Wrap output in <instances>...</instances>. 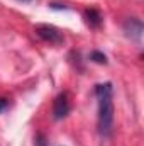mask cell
I'll list each match as a JSON object with an SVG mask.
<instances>
[{
	"mask_svg": "<svg viewBox=\"0 0 144 146\" xmlns=\"http://www.w3.org/2000/svg\"><path fill=\"white\" fill-rule=\"evenodd\" d=\"M95 95L98 99V133L107 138L112 134L114 124V102H112V83L95 85Z\"/></svg>",
	"mask_w": 144,
	"mask_h": 146,
	"instance_id": "cell-1",
	"label": "cell"
},
{
	"mask_svg": "<svg viewBox=\"0 0 144 146\" xmlns=\"http://www.w3.org/2000/svg\"><path fill=\"white\" fill-rule=\"evenodd\" d=\"M36 33L41 39L48 41L49 44H61L63 42V34L53 26H46V24L36 26Z\"/></svg>",
	"mask_w": 144,
	"mask_h": 146,
	"instance_id": "cell-2",
	"label": "cell"
},
{
	"mask_svg": "<svg viewBox=\"0 0 144 146\" xmlns=\"http://www.w3.org/2000/svg\"><path fill=\"white\" fill-rule=\"evenodd\" d=\"M143 21L137 19V17H129L124 24V33L126 36L134 39V41H141V36H143Z\"/></svg>",
	"mask_w": 144,
	"mask_h": 146,
	"instance_id": "cell-3",
	"label": "cell"
},
{
	"mask_svg": "<svg viewBox=\"0 0 144 146\" xmlns=\"http://www.w3.org/2000/svg\"><path fill=\"white\" fill-rule=\"evenodd\" d=\"M70 112V100H68V94H59L54 99V106H53V117L54 119H65Z\"/></svg>",
	"mask_w": 144,
	"mask_h": 146,
	"instance_id": "cell-4",
	"label": "cell"
},
{
	"mask_svg": "<svg viewBox=\"0 0 144 146\" xmlns=\"http://www.w3.org/2000/svg\"><path fill=\"white\" fill-rule=\"evenodd\" d=\"M85 19L90 27H98L102 24V15L97 9H87L85 10Z\"/></svg>",
	"mask_w": 144,
	"mask_h": 146,
	"instance_id": "cell-5",
	"label": "cell"
},
{
	"mask_svg": "<svg viewBox=\"0 0 144 146\" xmlns=\"http://www.w3.org/2000/svg\"><path fill=\"white\" fill-rule=\"evenodd\" d=\"M90 60L95 61V63H98V65H107V56L104 53H100V51H92Z\"/></svg>",
	"mask_w": 144,
	"mask_h": 146,
	"instance_id": "cell-6",
	"label": "cell"
},
{
	"mask_svg": "<svg viewBox=\"0 0 144 146\" xmlns=\"http://www.w3.org/2000/svg\"><path fill=\"white\" fill-rule=\"evenodd\" d=\"M34 146H48V141H46V136H44L42 133H39V134H36V138H34Z\"/></svg>",
	"mask_w": 144,
	"mask_h": 146,
	"instance_id": "cell-7",
	"label": "cell"
},
{
	"mask_svg": "<svg viewBox=\"0 0 144 146\" xmlns=\"http://www.w3.org/2000/svg\"><path fill=\"white\" fill-rule=\"evenodd\" d=\"M7 106H9V102H7V99H0V112H2V110L5 109Z\"/></svg>",
	"mask_w": 144,
	"mask_h": 146,
	"instance_id": "cell-8",
	"label": "cell"
},
{
	"mask_svg": "<svg viewBox=\"0 0 144 146\" xmlns=\"http://www.w3.org/2000/svg\"><path fill=\"white\" fill-rule=\"evenodd\" d=\"M22 2H29V0H22Z\"/></svg>",
	"mask_w": 144,
	"mask_h": 146,
	"instance_id": "cell-9",
	"label": "cell"
}]
</instances>
